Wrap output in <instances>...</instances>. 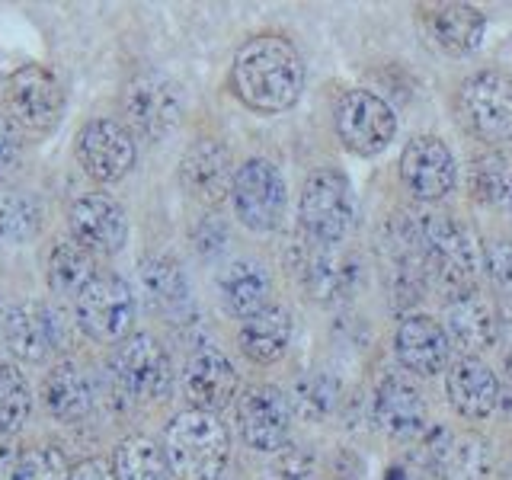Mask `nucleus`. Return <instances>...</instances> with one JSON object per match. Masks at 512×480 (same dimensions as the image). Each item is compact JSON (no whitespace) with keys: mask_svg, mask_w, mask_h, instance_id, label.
Listing matches in <instances>:
<instances>
[{"mask_svg":"<svg viewBox=\"0 0 512 480\" xmlns=\"http://www.w3.org/2000/svg\"><path fill=\"white\" fill-rule=\"evenodd\" d=\"M445 397L461 420L480 423L503 404V384L480 356H458L445 368Z\"/></svg>","mask_w":512,"mask_h":480,"instance_id":"nucleus-16","label":"nucleus"},{"mask_svg":"<svg viewBox=\"0 0 512 480\" xmlns=\"http://www.w3.org/2000/svg\"><path fill=\"white\" fill-rule=\"evenodd\" d=\"M394 352L397 362L404 365V372L416 378H436L448 368V352H452V340H448L445 327L429 314H407L397 324L394 333Z\"/></svg>","mask_w":512,"mask_h":480,"instance_id":"nucleus-19","label":"nucleus"},{"mask_svg":"<svg viewBox=\"0 0 512 480\" xmlns=\"http://www.w3.org/2000/svg\"><path fill=\"white\" fill-rule=\"evenodd\" d=\"M420 10L423 29L429 39L436 42L445 55H471L474 48L484 42L487 32V13L474 4H458V0H445V4H423Z\"/></svg>","mask_w":512,"mask_h":480,"instance_id":"nucleus-23","label":"nucleus"},{"mask_svg":"<svg viewBox=\"0 0 512 480\" xmlns=\"http://www.w3.org/2000/svg\"><path fill=\"white\" fill-rule=\"evenodd\" d=\"M32 413V391L13 362H0V436H16Z\"/></svg>","mask_w":512,"mask_h":480,"instance_id":"nucleus-32","label":"nucleus"},{"mask_svg":"<svg viewBox=\"0 0 512 480\" xmlns=\"http://www.w3.org/2000/svg\"><path fill=\"white\" fill-rule=\"evenodd\" d=\"M356 221V196L343 170L320 167L301 189L298 224L311 244H343Z\"/></svg>","mask_w":512,"mask_h":480,"instance_id":"nucleus-4","label":"nucleus"},{"mask_svg":"<svg viewBox=\"0 0 512 480\" xmlns=\"http://www.w3.org/2000/svg\"><path fill=\"white\" fill-rule=\"evenodd\" d=\"M237 368L231 359L212 343L196 346L189 352L183 368V391L189 397L192 410L218 413L237 397Z\"/></svg>","mask_w":512,"mask_h":480,"instance_id":"nucleus-17","label":"nucleus"},{"mask_svg":"<svg viewBox=\"0 0 512 480\" xmlns=\"http://www.w3.org/2000/svg\"><path fill=\"white\" fill-rule=\"evenodd\" d=\"M68 224H71V237L80 247H87L90 253H119L128 240V218L125 208L103 196V192H90V196H80L71 212H68Z\"/></svg>","mask_w":512,"mask_h":480,"instance_id":"nucleus-20","label":"nucleus"},{"mask_svg":"<svg viewBox=\"0 0 512 480\" xmlns=\"http://www.w3.org/2000/svg\"><path fill=\"white\" fill-rule=\"evenodd\" d=\"M186 100L180 80L164 71H141L125 87V116L141 138L164 141L183 122Z\"/></svg>","mask_w":512,"mask_h":480,"instance_id":"nucleus-10","label":"nucleus"},{"mask_svg":"<svg viewBox=\"0 0 512 480\" xmlns=\"http://www.w3.org/2000/svg\"><path fill=\"white\" fill-rule=\"evenodd\" d=\"M68 477H71L68 461H64L58 448H48V445L20 452V461H16V471H13V480H68Z\"/></svg>","mask_w":512,"mask_h":480,"instance_id":"nucleus-36","label":"nucleus"},{"mask_svg":"<svg viewBox=\"0 0 512 480\" xmlns=\"http://www.w3.org/2000/svg\"><path fill=\"white\" fill-rule=\"evenodd\" d=\"M234 170L237 167L231 160V151L215 138H202L189 144L180 160V186L196 202L215 208L224 199H231Z\"/></svg>","mask_w":512,"mask_h":480,"instance_id":"nucleus-18","label":"nucleus"},{"mask_svg":"<svg viewBox=\"0 0 512 480\" xmlns=\"http://www.w3.org/2000/svg\"><path fill=\"white\" fill-rule=\"evenodd\" d=\"M7 119L29 135H48L61 122L64 87L45 64H23L4 80Z\"/></svg>","mask_w":512,"mask_h":480,"instance_id":"nucleus-7","label":"nucleus"},{"mask_svg":"<svg viewBox=\"0 0 512 480\" xmlns=\"http://www.w3.org/2000/svg\"><path fill=\"white\" fill-rule=\"evenodd\" d=\"M96 276L93 253L87 247H80L74 237L55 240L52 253H48V285L61 298H77L90 279Z\"/></svg>","mask_w":512,"mask_h":480,"instance_id":"nucleus-30","label":"nucleus"},{"mask_svg":"<svg viewBox=\"0 0 512 480\" xmlns=\"http://www.w3.org/2000/svg\"><path fill=\"white\" fill-rule=\"evenodd\" d=\"M400 180L416 202L436 205L458 186V160L439 135H416L400 151Z\"/></svg>","mask_w":512,"mask_h":480,"instance_id":"nucleus-12","label":"nucleus"},{"mask_svg":"<svg viewBox=\"0 0 512 480\" xmlns=\"http://www.w3.org/2000/svg\"><path fill=\"white\" fill-rule=\"evenodd\" d=\"M429 468L439 480H487L490 477V442L477 432H448L432 436Z\"/></svg>","mask_w":512,"mask_h":480,"instance_id":"nucleus-25","label":"nucleus"},{"mask_svg":"<svg viewBox=\"0 0 512 480\" xmlns=\"http://www.w3.org/2000/svg\"><path fill=\"white\" fill-rule=\"evenodd\" d=\"M336 397H340V384H336L333 375L327 372H311L295 381L292 391V410L301 416V420H324V416L333 410Z\"/></svg>","mask_w":512,"mask_h":480,"instance_id":"nucleus-34","label":"nucleus"},{"mask_svg":"<svg viewBox=\"0 0 512 480\" xmlns=\"http://www.w3.org/2000/svg\"><path fill=\"white\" fill-rule=\"evenodd\" d=\"M292 333H295V324H292V314H288V308H285V304H272L269 301L263 311H256L253 317L244 320L237 343H240V352H244L250 362L272 365L288 352Z\"/></svg>","mask_w":512,"mask_h":480,"instance_id":"nucleus-26","label":"nucleus"},{"mask_svg":"<svg viewBox=\"0 0 512 480\" xmlns=\"http://www.w3.org/2000/svg\"><path fill=\"white\" fill-rule=\"evenodd\" d=\"M237 426L253 452L276 455L288 445L292 404L276 384H250L237 397Z\"/></svg>","mask_w":512,"mask_h":480,"instance_id":"nucleus-13","label":"nucleus"},{"mask_svg":"<svg viewBox=\"0 0 512 480\" xmlns=\"http://www.w3.org/2000/svg\"><path fill=\"white\" fill-rule=\"evenodd\" d=\"M4 343L16 359L42 362L61 346V324L52 308L42 301H23L13 311L4 314Z\"/></svg>","mask_w":512,"mask_h":480,"instance_id":"nucleus-22","label":"nucleus"},{"mask_svg":"<svg viewBox=\"0 0 512 480\" xmlns=\"http://www.w3.org/2000/svg\"><path fill=\"white\" fill-rule=\"evenodd\" d=\"M263 480H314V461L308 452H301V448L285 445L263 471Z\"/></svg>","mask_w":512,"mask_h":480,"instance_id":"nucleus-38","label":"nucleus"},{"mask_svg":"<svg viewBox=\"0 0 512 480\" xmlns=\"http://www.w3.org/2000/svg\"><path fill=\"white\" fill-rule=\"evenodd\" d=\"M77 327L93 343H122L135 324V295L132 285L119 276H96L74 298Z\"/></svg>","mask_w":512,"mask_h":480,"instance_id":"nucleus-11","label":"nucleus"},{"mask_svg":"<svg viewBox=\"0 0 512 480\" xmlns=\"http://www.w3.org/2000/svg\"><path fill=\"white\" fill-rule=\"evenodd\" d=\"M484 272L503 295L512 298V237H496L484 247Z\"/></svg>","mask_w":512,"mask_h":480,"instance_id":"nucleus-37","label":"nucleus"},{"mask_svg":"<svg viewBox=\"0 0 512 480\" xmlns=\"http://www.w3.org/2000/svg\"><path fill=\"white\" fill-rule=\"evenodd\" d=\"M231 202L234 215L244 228L256 234L276 231L285 218L288 205V189L282 170L266 157H250L234 170V186H231Z\"/></svg>","mask_w":512,"mask_h":480,"instance_id":"nucleus-8","label":"nucleus"},{"mask_svg":"<svg viewBox=\"0 0 512 480\" xmlns=\"http://www.w3.org/2000/svg\"><path fill=\"white\" fill-rule=\"evenodd\" d=\"M388 480H404V477H400V471H391V477Z\"/></svg>","mask_w":512,"mask_h":480,"instance_id":"nucleus-42","label":"nucleus"},{"mask_svg":"<svg viewBox=\"0 0 512 480\" xmlns=\"http://www.w3.org/2000/svg\"><path fill=\"white\" fill-rule=\"evenodd\" d=\"M135 157V135L116 119H93L77 132V160L96 183H119Z\"/></svg>","mask_w":512,"mask_h":480,"instance_id":"nucleus-14","label":"nucleus"},{"mask_svg":"<svg viewBox=\"0 0 512 480\" xmlns=\"http://www.w3.org/2000/svg\"><path fill=\"white\" fill-rule=\"evenodd\" d=\"M445 333L464 349V356H477L500 343V314L480 288H468V292L448 298Z\"/></svg>","mask_w":512,"mask_h":480,"instance_id":"nucleus-24","label":"nucleus"},{"mask_svg":"<svg viewBox=\"0 0 512 480\" xmlns=\"http://www.w3.org/2000/svg\"><path fill=\"white\" fill-rule=\"evenodd\" d=\"M42 404L61 423H77L93 410V391L87 375L74 362H58L42 381Z\"/></svg>","mask_w":512,"mask_h":480,"instance_id":"nucleus-29","label":"nucleus"},{"mask_svg":"<svg viewBox=\"0 0 512 480\" xmlns=\"http://www.w3.org/2000/svg\"><path fill=\"white\" fill-rule=\"evenodd\" d=\"M372 410L378 429L397 442H413L429 429L426 397L404 372H388L378 381Z\"/></svg>","mask_w":512,"mask_h":480,"instance_id":"nucleus-15","label":"nucleus"},{"mask_svg":"<svg viewBox=\"0 0 512 480\" xmlns=\"http://www.w3.org/2000/svg\"><path fill=\"white\" fill-rule=\"evenodd\" d=\"M23 167V138L7 116H0V183H10Z\"/></svg>","mask_w":512,"mask_h":480,"instance_id":"nucleus-39","label":"nucleus"},{"mask_svg":"<svg viewBox=\"0 0 512 480\" xmlns=\"http://www.w3.org/2000/svg\"><path fill=\"white\" fill-rule=\"evenodd\" d=\"M413 240L432 279L448 295L455 298L477 288V276L484 272V247L468 224L445 212H426L413 221Z\"/></svg>","mask_w":512,"mask_h":480,"instance_id":"nucleus-2","label":"nucleus"},{"mask_svg":"<svg viewBox=\"0 0 512 480\" xmlns=\"http://www.w3.org/2000/svg\"><path fill=\"white\" fill-rule=\"evenodd\" d=\"M68 480H116L112 477V468L106 461H96V458H90V461H80V464H74L71 468V477Z\"/></svg>","mask_w":512,"mask_h":480,"instance_id":"nucleus-40","label":"nucleus"},{"mask_svg":"<svg viewBox=\"0 0 512 480\" xmlns=\"http://www.w3.org/2000/svg\"><path fill=\"white\" fill-rule=\"evenodd\" d=\"M218 292L224 308H228L234 317L247 320L256 311H263L269 304L272 295V282H269V272L263 263L256 260H234L221 269L218 276Z\"/></svg>","mask_w":512,"mask_h":480,"instance_id":"nucleus-28","label":"nucleus"},{"mask_svg":"<svg viewBox=\"0 0 512 480\" xmlns=\"http://www.w3.org/2000/svg\"><path fill=\"white\" fill-rule=\"evenodd\" d=\"M298 276L317 301H343L359 285V263L340 244H311L298 256Z\"/></svg>","mask_w":512,"mask_h":480,"instance_id":"nucleus-21","label":"nucleus"},{"mask_svg":"<svg viewBox=\"0 0 512 480\" xmlns=\"http://www.w3.org/2000/svg\"><path fill=\"white\" fill-rule=\"evenodd\" d=\"M509 180L512 176L506 170V160L493 151L474 157L471 167H468V192H471V199L480 205H493V202L506 199Z\"/></svg>","mask_w":512,"mask_h":480,"instance_id":"nucleus-35","label":"nucleus"},{"mask_svg":"<svg viewBox=\"0 0 512 480\" xmlns=\"http://www.w3.org/2000/svg\"><path fill=\"white\" fill-rule=\"evenodd\" d=\"M112 477L116 480H173L164 448L148 436H128L112 455Z\"/></svg>","mask_w":512,"mask_h":480,"instance_id":"nucleus-31","label":"nucleus"},{"mask_svg":"<svg viewBox=\"0 0 512 480\" xmlns=\"http://www.w3.org/2000/svg\"><path fill=\"white\" fill-rule=\"evenodd\" d=\"M42 205L29 192H7L0 196V240L10 244H26L39 234Z\"/></svg>","mask_w":512,"mask_h":480,"instance_id":"nucleus-33","label":"nucleus"},{"mask_svg":"<svg viewBox=\"0 0 512 480\" xmlns=\"http://www.w3.org/2000/svg\"><path fill=\"white\" fill-rule=\"evenodd\" d=\"M506 202H509V212H512V180H509V192H506Z\"/></svg>","mask_w":512,"mask_h":480,"instance_id":"nucleus-41","label":"nucleus"},{"mask_svg":"<svg viewBox=\"0 0 512 480\" xmlns=\"http://www.w3.org/2000/svg\"><path fill=\"white\" fill-rule=\"evenodd\" d=\"M336 138L356 157H378L397 135V116L391 103L372 90H346L333 109Z\"/></svg>","mask_w":512,"mask_h":480,"instance_id":"nucleus-9","label":"nucleus"},{"mask_svg":"<svg viewBox=\"0 0 512 480\" xmlns=\"http://www.w3.org/2000/svg\"><path fill=\"white\" fill-rule=\"evenodd\" d=\"M458 116L464 128L484 141L487 148H500L512 141V74L500 68L474 71L458 90Z\"/></svg>","mask_w":512,"mask_h":480,"instance_id":"nucleus-5","label":"nucleus"},{"mask_svg":"<svg viewBox=\"0 0 512 480\" xmlns=\"http://www.w3.org/2000/svg\"><path fill=\"white\" fill-rule=\"evenodd\" d=\"M0 324H4V304H0Z\"/></svg>","mask_w":512,"mask_h":480,"instance_id":"nucleus-43","label":"nucleus"},{"mask_svg":"<svg viewBox=\"0 0 512 480\" xmlns=\"http://www.w3.org/2000/svg\"><path fill=\"white\" fill-rule=\"evenodd\" d=\"M138 279H141V292L154 311L170 314V317L189 311L192 295H189V279L180 260H173V256H164V253L148 256V260H141Z\"/></svg>","mask_w":512,"mask_h":480,"instance_id":"nucleus-27","label":"nucleus"},{"mask_svg":"<svg viewBox=\"0 0 512 480\" xmlns=\"http://www.w3.org/2000/svg\"><path fill=\"white\" fill-rule=\"evenodd\" d=\"M228 84L247 109L276 116L301 100L304 58L282 36H253L237 48Z\"/></svg>","mask_w":512,"mask_h":480,"instance_id":"nucleus-1","label":"nucleus"},{"mask_svg":"<svg viewBox=\"0 0 512 480\" xmlns=\"http://www.w3.org/2000/svg\"><path fill=\"white\" fill-rule=\"evenodd\" d=\"M112 381L116 391L132 404L151 407L167 400L173 391V365L167 349L151 333H132L112 356Z\"/></svg>","mask_w":512,"mask_h":480,"instance_id":"nucleus-6","label":"nucleus"},{"mask_svg":"<svg viewBox=\"0 0 512 480\" xmlns=\"http://www.w3.org/2000/svg\"><path fill=\"white\" fill-rule=\"evenodd\" d=\"M160 448L180 480H221L231 458V432L215 413L183 410L164 429Z\"/></svg>","mask_w":512,"mask_h":480,"instance_id":"nucleus-3","label":"nucleus"}]
</instances>
